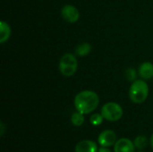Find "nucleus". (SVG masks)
Listing matches in <instances>:
<instances>
[{
  "label": "nucleus",
  "mask_w": 153,
  "mask_h": 152,
  "mask_svg": "<svg viewBox=\"0 0 153 152\" xmlns=\"http://www.w3.org/2000/svg\"><path fill=\"white\" fill-rule=\"evenodd\" d=\"M100 98L92 90H82L74 98V107L77 111L83 115L93 112L99 106Z\"/></svg>",
  "instance_id": "1"
},
{
  "label": "nucleus",
  "mask_w": 153,
  "mask_h": 152,
  "mask_svg": "<svg viewBox=\"0 0 153 152\" xmlns=\"http://www.w3.org/2000/svg\"><path fill=\"white\" fill-rule=\"evenodd\" d=\"M149 95V86L143 80H135L130 89H129V97L130 99L135 104L143 103Z\"/></svg>",
  "instance_id": "2"
},
{
  "label": "nucleus",
  "mask_w": 153,
  "mask_h": 152,
  "mask_svg": "<svg viewBox=\"0 0 153 152\" xmlns=\"http://www.w3.org/2000/svg\"><path fill=\"white\" fill-rule=\"evenodd\" d=\"M78 69V61L76 57L70 54H65L59 61V71L66 77L73 76Z\"/></svg>",
  "instance_id": "3"
},
{
  "label": "nucleus",
  "mask_w": 153,
  "mask_h": 152,
  "mask_svg": "<svg viewBox=\"0 0 153 152\" xmlns=\"http://www.w3.org/2000/svg\"><path fill=\"white\" fill-rule=\"evenodd\" d=\"M122 107L116 102H108L103 105L101 108V115L104 119L109 122H117L123 116Z\"/></svg>",
  "instance_id": "4"
},
{
  "label": "nucleus",
  "mask_w": 153,
  "mask_h": 152,
  "mask_svg": "<svg viewBox=\"0 0 153 152\" xmlns=\"http://www.w3.org/2000/svg\"><path fill=\"white\" fill-rule=\"evenodd\" d=\"M61 15L65 22L69 23H75L80 18V12L75 6L72 4H66L63 6L61 10Z\"/></svg>",
  "instance_id": "5"
},
{
  "label": "nucleus",
  "mask_w": 153,
  "mask_h": 152,
  "mask_svg": "<svg viewBox=\"0 0 153 152\" xmlns=\"http://www.w3.org/2000/svg\"><path fill=\"white\" fill-rule=\"evenodd\" d=\"M117 141V134L112 130H105L98 137V142L100 143V145L108 148L115 145Z\"/></svg>",
  "instance_id": "6"
},
{
  "label": "nucleus",
  "mask_w": 153,
  "mask_h": 152,
  "mask_svg": "<svg viewBox=\"0 0 153 152\" xmlns=\"http://www.w3.org/2000/svg\"><path fill=\"white\" fill-rule=\"evenodd\" d=\"M114 151L115 152H134L135 146L131 140L127 138H122L117 140L115 143Z\"/></svg>",
  "instance_id": "7"
},
{
  "label": "nucleus",
  "mask_w": 153,
  "mask_h": 152,
  "mask_svg": "<svg viewBox=\"0 0 153 152\" xmlns=\"http://www.w3.org/2000/svg\"><path fill=\"white\" fill-rule=\"evenodd\" d=\"M96 142L90 140H82L75 146V152H98Z\"/></svg>",
  "instance_id": "8"
},
{
  "label": "nucleus",
  "mask_w": 153,
  "mask_h": 152,
  "mask_svg": "<svg viewBox=\"0 0 153 152\" xmlns=\"http://www.w3.org/2000/svg\"><path fill=\"white\" fill-rule=\"evenodd\" d=\"M139 74L142 79L149 80L153 77V65L150 62L143 63L139 67Z\"/></svg>",
  "instance_id": "9"
},
{
  "label": "nucleus",
  "mask_w": 153,
  "mask_h": 152,
  "mask_svg": "<svg viewBox=\"0 0 153 152\" xmlns=\"http://www.w3.org/2000/svg\"><path fill=\"white\" fill-rule=\"evenodd\" d=\"M11 36V28L9 24L4 22L1 21L0 22V43H4L9 39Z\"/></svg>",
  "instance_id": "10"
},
{
  "label": "nucleus",
  "mask_w": 153,
  "mask_h": 152,
  "mask_svg": "<svg viewBox=\"0 0 153 152\" xmlns=\"http://www.w3.org/2000/svg\"><path fill=\"white\" fill-rule=\"evenodd\" d=\"M91 44L87 43V42H82L81 44H79L76 48H75V54L78 56H85L87 55H89L91 51Z\"/></svg>",
  "instance_id": "11"
},
{
  "label": "nucleus",
  "mask_w": 153,
  "mask_h": 152,
  "mask_svg": "<svg viewBox=\"0 0 153 152\" xmlns=\"http://www.w3.org/2000/svg\"><path fill=\"white\" fill-rule=\"evenodd\" d=\"M71 122L74 126H82L84 123V115L79 111L73 113L71 116Z\"/></svg>",
  "instance_id": "12"
},
{
  "label": "nucleus",
  "mask_w": 153,
  "mask_h": 152,
  "mask_svg": "<svg viewBox=\"0 0 153 152\" xmlns=\"http://www.w3.org/2000/svg\"><path fill=\"white\" fill-rule=\"evenodd\" d=\"M134 146L136 149L142 151V150H144L147 148L148 146V139L145 137V136H143V135H140V136H137L135 139H134Z\"/></svg>",
  "instance_id": "13"
},
{
  "label": "nucleus",
  "mask_w": 153,
  "mask_h": 152,
  "mask_svg": "<svg viewBox=\"0 0 153 152\" xmlns=\"http://www.w3.org/2000/svg\"><path fill=\"white\" fill-rule=\"evenodd\" d=\"M103 120H104V117L101 114H93L90 118L91 124L94 126L100 125L103 123Z\"/></svg>",
  "instance_id": "14"
},
{
  "label": "nucleus",
  "mask_w": 153,
  "mask_h": 152,
  "mask_svg": "<svg viewBox=\"0 0 153 152\" xmlns=\"http://www.w3.org/2000/svg\"><path fill=\"white\" fill-rule=\"evenodd\" d=\"M136 71L134 68H128L126 71V78L129 82H134L136 80Z\"/></svg>",
  "instance_id": "15"
},
{
  "label": "nucleus",
  "mask_w": 153,
  "mask_h": 152,
  "mask_svg": "<svg viewBox=\"0 0 153 152\" xmlns=\"http://www.w3.org/2000/svg\"><path fill=\"white\" fill-rule=\"evenodd\" d=\"M4 133V125L3 122H1L0 123V135L3 136Z\"/></svg>",
  "instance_id": "16"
},
{
  "label": "nucleus",
  "mask_w": 153,
  "mask_h": 152,
  "mask_svg": "<svg viewBox=\"0 0 153 152\" xmlns=\"http://www.w3.org/2000/svg\"><path fill=\"white\" fill-rule=\"evenodd\" d=\"M98 152H111V151H110V150H109L108 147H103V146H101V148H100V149L98 150Z\"/></svg>",
  "instance_id": "17"
},
{
  "label": "nucleus",
  "mask_w": 153,
  "mask_h": 152,
  "mask_svg": "<svg viewBox=\"0 0 153 152\" xmlns=\"http://www.w3.org/2000/svg\"><path fill=\"white\" fill-rule=\"evenodd\" d=\"M151 145H152V148L153 150V133L152 134V136H151Z\"/></svg>",
  "instance_id": "18"
},
{
  "label": "nucleus",
  "mask_w": 153,
  "mask_h": 152,
  "mask_svg": "<svg viewBox=\"0 0 153 152\" xmlns=\"http://www.w3.org/2000/svg\"><path fill=\"white\" fill-rule=\"evenodd\" d=\"M139 152H143V151H139Z\"/></svg>",
  "instance_id": "19"
}]
</instances>
